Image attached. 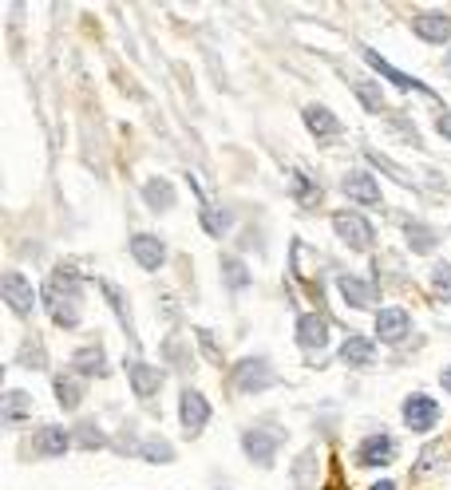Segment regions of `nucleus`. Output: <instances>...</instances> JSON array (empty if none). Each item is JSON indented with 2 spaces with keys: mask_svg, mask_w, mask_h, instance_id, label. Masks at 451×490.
Returning a JSON list of instances; mask_svg holds the SVG:
<instances>
[{
  "mask_svg": "<svg viewBox=\"0 0 451 490\" xmlns=\"http://www.w3.org/2000/svg\"><path fill=\"white\" fill-rule=\"evenodd\" d=\"M79 305H83V281L71 266L52 269V277L44 285V308L52 317V325L59 328H76L79 325Z\"/></svg>",
  "mask_w": 451,
  "mask_h": 490,
  "instance_id": "nucleus-1",
  "label": "nucleus"
},
{
  "mask_svg": "<svg viewBox=\"0 0 451 490\" xmlns=\"http://www.w3.org/2000/svg\"><path fill=\"white\" fill-rule=\"evenodd\" d=\"M301 119H305L309 135H317V139H332L341 130V119L332 115L329 107H320V103H309L305 111H301Z\"/></svg>",
  "mask_w": 451,
  "mask_h": 490,
  "instance_id": "nucleus-20",
  "label": "nucleus"
},
{
  "mask_svg": "<svg viewBox=\"0 0 451 490\" xmlns=\"http://www.w3.org/2000/svg\"><path fill=\"white\" fill-rule=\"evenodd\" d=\"M198 202H202V210H198V218H202V230H206L210 237H222L226 230H230V214L226 210H218V206H210L206 198L198 194Z\"/></svg>",
  "mask_w": 451,
  "mask_h": 490,
  "instance_id": "nucleus-26",
  "label": "nucleus"
},
{
  "mask_svg": "<svg viewBox=\"0 0 451 490\" xmlns=\"http://www.w3.org/2000/svg\"><path fill=\"white\" fill-rule=\"evenodd\" d=\"M71 435H76V443H79L83 451H100V447H107V435H103V427L95 423V420H83Z\"/></svg>",
  "mask_w": 451,
  "mask_h": 490,
  "instance_id": "nucleus-32",
  "label": "nucleus"
},
{
  "mask_svg": "<svg viewBox=\"0 0 451 490\" xmlns=\"http://www.w3.org/2000/svg\"><path fill=\"white\" fill-rule=\"evenodd\" d=\"M16 360H20V368H32V372H44V368H47V352H44V344H40V340L28 337V340L20 344Z\"/></svg>",
  "mask_w": 451,
  "mask_h": 490,
  "instance_id": "nucleus-31",
  "label": "nucleus"
},
{
  "mask_svg": "<svg viewBox=\"0 0 451 490\" xmlns=\"http://www.w3.org/2000/svg\"><path fill=\"white\" fill-rule=\"evenodd\" d=\"M372 490H396V483H388V479H384V483H376Z\"/></svg>",
  "mask_w": 451,
  "mask_h": 490,
  "instance_id": "nucleus-40",
  "label": "nucleus"
},
{
  "mask_svg": "<svg viewBox=\"0 0 451 490\" xmlns=\"http://www.w3.org/2000/svg\"><path fill=\"white\" fill-rule=\"evenodd\" d=\"M71 372L76 376H107L111 368H107V352H103V344H83V349L71 356Z\"/></svg>",
  "mask_w": 451,
  "mask_h": 490,
  "instance_id": "nucleus-18",
  "label": "nucleus"
},
{
  "mask_svg": "<svg viewBox=\"0 0 451 490\" xmlns=\"http://www.w3.org/2000/svg\"><path fill=\"white\" fill-rule=\"evenodd\" d=\"M174 186H171V178H147V182H142V202H147V206L154 210V214H166L174 206Z\"/></svg>",
  "mask_w": 451,
  "mask_h": 490,
  "instance_id": "nucleus-23",
  "label": "nucleus"
},
{
  "mask_svg": "<svg viewBox=\"0 0 451 490\" xmlns=\"http://www.w3.org/2000/svg\"><path fill=\"white\" fill-rule=\"evenodd\" d=\"M71 443H76V435H71L68 427L47 423V427H40V432L32 435V455H40V459H59Z\"/></svg>",
  "mask_w": 451,
  "mask_h": 490,
  "instance_id": "nucleus-9",
  "label": "nucleus"
},
{
  "mask_svg": "<svg viewBox=\"0 0 451 490\" xmlns=\"http://www.w3.org/2000/svg\"><path fill=\"white\" fill-rule=\"evenodd\" d=\"M289 186H293V198L301 202L305 210H309V206H317V202H320V186H317V178H309L305 171H293V174H289Z\"/></svg>",
  "mask_w": 451,
  "mask_h": 490,
  "instance_id": "nucleus-27",
  "label": "nucleus"
},
{
  "mask_svg": "<svg viewBox=\"0 0 451 490\" xmlns=\"http://www.w3.org/2000/svg\"><path fill=\"white\" fill-rule=\"evenodd\" d=\"M198 344H202V349H206L210 360H222V352L214 349V340H210V332H206V328H198Z\"/></svg>",
  "mask_w": 451,
  "mask_h": 490,
  "instance_id": "nucleus-37",
  "label": "nucleus"
},
{
  "mask_svg": "<svg viewBox=\"0 0 451 490\" xmlns=\"http://www.w3.org/2000/svg\"><path fill=\"white\" fill-rule=\"evenodd\" d=\"M361 56H364V64H368V68H372V71H376V76H384V79H392V83H396V88H400V91H424V95H432V91H427V88H424V83H420V79H412V76H404V71H396V68H392V64H388V59H380V56L372 52V47H361Z\"/></svg>",
  "mask_w": 451,
  "mask_h": 490,
  "instance_id": "nucleus-17",
  "label": "nucleus"
},
{
  "mask_svg": "<svg viewBox=\"0 0 451 490\" xmlns=\"http://www.w3.org/2000/svg\"><path fill=\"white\" fill-rule=\"evenodd\" d=\"M432 289H435V297H444V305H451V266L447 261L432 266Z\"/></svg>",
  "mask_w": 451,
  "mask_h": 490,
  "instance_id": "nucleus-34",
  "label": "nucleus"
},
{
  "mask_svg": "<svg viewBox=\"0 0 451 490\" xmlns=\"http://www.w3.org/2000/svg\"><path fill=\"white\" fill-rule=\"evenodd\" d=\"M24 415H32V396H28V391H8V396H5V412H0V420H5V423L12 427V423H20Z\"/></svg>",
  "mask_w": 451,
  "mask_h": 490,
  "instance_id": "nucleus-29",
  "label": "nucleus"
},
{
  "mask_svg": "<svg viewBox=\"0 0 451 490\" xmlns=\"http://www.w3.org/2000/svg\"><path fill=\"white\" fill-rule=\"evenodd\" d=\"M444 71H451V52H447V56H444Z\"/></svg>",
  "mask_w": 451,
  "mask_h": 490,
  "instance_id": "nucleus-41",
  "label": "nucleus"
},
{
  "mask_svg": "<svg viewBox=\"0 0 451 490\" xmlns=\"http://www.w3.org/2000/svg\"><path fill=\"white\" fill-rule=\"evenodd\" d=\"M0 293H5V305H8L16 317H32V308H36V289H32V281L24 277V273L8 269L5 281H0Z\"/></svg>",
  "mask_w": 451,
  "mask_h": 490,
  "instance_id": "nucleus-5",
  "label": "nucleus"
},
{
  "mask_svg": "<svg viewBox=\"0 0 451 490\" xmlns=\"http://www.w3.org/2000/svg\"><path fill=\"white\" fill-rule=\"evenodd\" d=\"M131 257H135L142 269L154 273V269H163V261H166V242L154 234H135L131 237Z\"/></svg>",
  "mask_w": 451,
  "mask_h": 490,
  "instance_id": "nucleus-13",
  "label": "nucleus"
},
{
  "mask_svg": "<svg viewBox=\"0 0 451 490\" xmlns=\"http://www.w3.org/2000/svg\"><path fill=\"white\" fill-rule=\"evenodd\" d=\"M341 190H344V198L361 202V206H380V186L368 171H349L341 178Z\"/></svg>",
  "mask_w": 451,
  "mask_h": 490,
  "instance_id": "nucleus-12",
  "label": "nucleus"
},
{
  "mask_svg": "<svg viewBox=\"0 0 451 490\" xmlns=\"http://www.w3.org/2000/svg\"><path fill=\"white\" fill-rule=\"evenodd\" d=\"M341 360L349 364V368H372L376 360V344L372 337H361V332H349L341 344Z\"/></svg>",
  "mask_w": 451,
  "mask_h": 490,
  "instance_id": "nucleus-16",
  "label": "nucleus"
},
{
  "mask_svg": "<svg viewBox=\"0 0 451 490\" xmlns=\"http://www.w3.org/2000/svg\"><path fill=\"white\" fill-rule=\"evenodd\" d=\"M297 344L309 352H320L329 344V320L320 317V313H305V317H297Z\"/></svg>",
  "mask_w": 451,
  "mask_h": 490,
  "instance_id": "nucleus-15",
  "label": "nucleus"
},
{
  "mask_svg": "<svg viewBox=\"0 0 451 490\" xmlns=\"http://www.w3.org/2000/svg\"><path fill=\"white\" fill-rule=\"evenodd\" d=\"M404 234H408V249H412V254H435L439 234L432 230V225H424V222H404Z\"/></svg>",
  "mask_w": 451,
  "mask_h": 490,
  "instance_id": "nucleus-25",
  "label": "nucleus"
},
{
  "mask_svg": "<svg viewBox=\"0 0 451 490\" xmlns=\"http://www.w3.org/2000/svg\"><path fill=\"white\" fill-rule=\"evenodd\" d=\"M52 391H56L59 412H79V403H83V384H79L76 372L56 376V380H52Z\"/></svg>",
  "mask_w": 451,
  "mask_h": 490,
  "instance_id": "nucleus-22",
  "label": "nucleus"
},
{
  "mask_svg": "<svg viewBox=\"0 0 451 490\" xmlns=\"http://www.w3.org/2000/svg\"><path fill=\"white\" fill-rule=\"evenodd\" d=\"M352 91H356V99L364 103L368 115H384L388 111V99H384V91H380L376 79H352Z\"/></svg>",
  "mask_w": 451,
  "mask_h": 490,
  "instance_id": "nucleus-24",
  "label": "nucleus"
},
{
  "mask_svg": "<svg viewBox=\"0 0 451 490\" xmlns=\"http://www.w3.org/2000/svg\"><path fill=\"white\" fill-rule=\"evenodd\" d=\"M139 455H142V459H147V463H174V447H171V443H166V439H163V435H151V439H147V443H142V447H139Z\"/></svg>",
  "mask_w": 451,
  "mask_h": 490,
  "instance_id": "nucleus-33",
  "label": "nucleus"
},
{
  "mask_svg": "<svg viewBox=\"0 0 451 490\" xmlns=\"http://www.w3.org/2000/svg\"><path fill=\"white\" fill-rule=\"evenodd\" d=\"M392 127H396V130H400V135H404V139H408V142H412V147H420V130H415L412 123H404V119H400V115H392Z\"/></svg>",
  "mask_w": 451,
  "mask_h": 490,
  "instance_id": "nucleus-36",
  "label": "nucleus"
},
{
  "mask_svg": "<svg viewBox=\"0 0 451 490\" xmlns=\"http://www.w3.org/2000/svg\"><path fill=\"white\" fill-rule=\"evenodd\" d=\"M278 447H281V432H273V427H246L242 432V451L257 467H273Z\"/></svg>",
  "mask_w": 451,
  "mask_h": 490,
  "instance_id": "nucleus-4",
  "label": "nucleus"
},
{
  "mask_svg": "<svg viewBox=\"0 0 451 490\" xmlns=\"http://www.w3.org/2000/svg\"><path fill=\"white\" fill-rule=\"evenodd\" d=\"M337 289H341V297L349 301L352 308H372V301H376V289L368 281H361V277H352V273H341L337 277Z\"/></svg>",
  "mask_w": 451,
  "mask_h": 490,
  "instance_id": "nucleus-21",
  "label": "nucleus"
},
{
  "mask_svg": "<svg viewBox=\"0 0 451 490\" xmlns=\"http://www.w3.org/2000/svg\"><path fill=\"white\" fill-rule=\"evenodd\" d=\"M100 289H103L107 301H111V313L119 317V325L127 328V337H135V325H131V313H127V297L119 293V285H111V281H100Z\"/></svg>",
  "mask_w": 451,
  "mask_h": 490,
  "instance_id": "nucleus-30",
  "label": "nucleus"
},
{
  "mask_svg": "<svg viewBox=\"0 0 451 490\" xmlns=\"http://www.w3.org/2000/svg\"><path fill=\"white\" fill-rule=\"evenodd\" d=\"M332 230H337L341 242L349 245V249H356V254L372 249V242H376L372 222H368L364 214H356V210H341V214H332Z\"/></svg>",
  "mask_w": 451,
  "mask_h": 490,
  "instance_id": "nucleus-3",
  "label": "nucleus"
},
{
  "mask_svg": "<svg viewBox=\"0 0 451 490\" xmlns=\"http://www.w3.org/2000/svg\"><path fill=\"white\" fill-rule=\"evenodd\" d=\"M408 332H412V320H408L404 308L392 305V308H380V313H376V337L384 344H400Z\"/></svg>",
  "mask_w": 451,
  "mask_h": 490,
  "instance_id": "nucleus-14",
  "label": "nucleus"
},
{
  "mask_svg": "<svg viewBox=\"0 0 451 490\" xmlns=\"http://www.w3.org/2000/svg\"><path fill=\"white\" fill-rule=\"evenodd\" d=\"M178 423L186 427L190 435H198L202 427L210 423V403H206V396H202V391H183V396H178Z\"/></svg>",
  "mask_w": 451,
  "mask_h": 490,
  "instance_id": "nucleus-8",
  "label": "nucleus"
},
{
  "mask_svg": "<svg viewBox=\"0 0 451 490\" xmlns=\"http://www.w3.org/2000/svg\"><path fill=\"white\" fill-rule=\"evenodd\" d=\"M230 372H234V388L246 391V396H257V391L278 384V372L269 368L266 356H246V360H237Z\"/></svg>",
  "mask_w": 451,
  "mask_h": 490,
  "instance_id": "nucleus-2",
  "label": "nucleus"
},
{
  "mask_svg": "<svg viewBox=\"0 0 451 490\" xmlns=\"http://www.w3.org/2000/svg\"><path fill=\"white\" fill-rule=\"evenodd\" d=\"M404 423H408V432H432L439 423V403L424 396V391H415V396L404 400Z\"/></svg>",
  "mask_w": 451,
  "mask_h": 490,
  "instance_id": "nucleus-6",
  "label": "nucleus"
},
{
  "mask_svg": "<svg viewBox=\"0 0 451 490\" xmlns=\"http://www.w3.org/2000/svg\"><path fill=\"white\" fill-rule=\"evenodd\" d=\"M396 459V439L376 432L368 435L361 447H356V467H388V463Z\"/></svg>",
  "mask_w": 451,
  "mask_h": 490,
  "instance_id": "nucleus-7",
  "label": "nucleus"
},
{
  "mask_svg": "<svg viewBox=\"0 0 451 490\" xmlns=\"http://www.w3.org/2000/svg\"><path fill=\"white\" fill-rule=\"evenodd\" d=\"M317 474H320V451L317 447H305L297 455L289 479H293V490H313L317 486Z\"/></svg>",
  "mask_w": 451,
  "mask_h": 490,
  "instance_id": "nucleus-19",
  "label": "nucleus"
},
{
  "mask_svg": "<svg viewBox=\"0 0 451 490\" xmlns=\"http://www.w3.org/2000/svg\"><path fill=\"white\" fill-rule=\"evenodd\" d=\"M439 384H444V391L451 396V368H444V372H439Z\"/></svg>",
  "mask_w": 451,
  "mask_h": 490,
  "instance_id": "nucleus-39",
  "label": "nucleus"
},
{
  "mask_svg": "<svg viewBox=\"0 0 451 490\" xmlns=\"http://www.w3.org/2000/svg\"><path fill=\"white\" fill-rule=\"evenodd\" d=\"M368 162H372V166H380V171H384V174H392V178H396L400 186H412V174L404 171V166H396V162H392V159H384V154L368 151Z\"/></svg>",
  "mask_w": 451,
  "mask_h": 490,
  "instance_id": "nucleus-35",
  "label": "nucleus"
},
{
  "mask_svg": "<svg viewBox=\"0 0 451 490\" xmlns=\"http://www.w3.org/2000/svg\"><path fill=\"white\" fill-rule=\"evenodd\" d=\"M412 32L420 36L424 44H447L451 40V16L447 12H415Z\"/></svg>",
  "mask_w": 451,
  "mask_h": 490,
  "instance_id": "nucleus-11",
  "label": "nucleus"
},
{
  "mask_svg": "<svg viewBox=\"0 0 451 490\" xmlns=\"http://www.w3.org/2000/svg\"><path fill=\"white\" fill-rule=\"evenodd\" d=\"M435 130L451 142V111H439V115H435Z\"/></svg>",
  "mask_w": 451,
  "mask_h": 490,
  "instance_id": "nucleus-38",
  "label": "nucleus"
},
{
  "mask_svg": "<svg viewBox=\"0 0 451 490\" xmlns=\"http://www.w3.org/2000/svg\"><path fill=\"white\" fill-rule=\"evenodd\" d=\"M127 380H131V391H135L139 400H151V396H159V388H163V368H154L147 360H131L127 364Z\"/></svg>",
  "mask_w": 451,
  "mask_h": 490,
  "instance_id": "nucleus-10",
  "label": "nucleus"
},
{
  "mask_svg": "<svg viewBox=\"0 0 451 490\" xmlns=\"http://www.w3.org/2000/svg\"><path fill=\"white\" fill-rule=\"evenodd\" d=\"M222 281H226V289H246L249 285V269H246V261L242 257H234V254H226L222 257Z\"/></svg>",
  "mask_w": 451,
  "mask_h": 490,
  "instance_id": "nucleus-28",
  "label": "nucleus"
}]
</instances>
